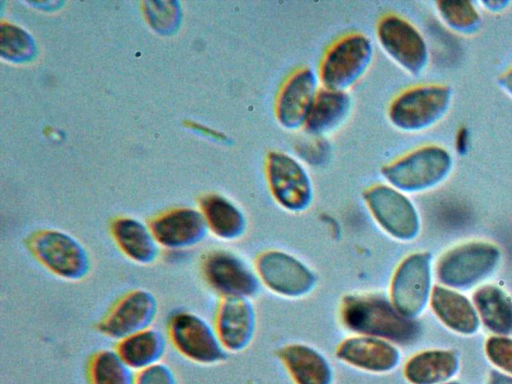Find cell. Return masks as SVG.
Masks as SVG:
<instances>
[{
	"label": "cell",
	"instance_id": "6da1fadb",
	"mask_svg": "<svg viewBox=\"0 0 512 384\" xmlns=\"http://www.w3.org/2000/svg\"><path fill=\"white\" fill-rule=\"evenodd\" d=\"M340 316L348 330L392 343H408L418 334L417 323L400 313L390 299L379 295L346 296Z\"/></svg>",
	"mask_w": 512,
	"mask_h": 384
},
{
	"label": "cell",
	"instance_id": "7a4b0ae2",
	"mask_svg": "<svg viewBox=\"0 0 512 384\" xmlns=\"http://www.w3.org/2000/svg\"><path fill=\"white\" fill-rule=\"evenodd\" d=\"M374 54L372 41L361 33L336 40L324 53L317 76L320 86L347 91L366 73Z\"/></svg>",
	"mask_w": 512,
	"mask_h": 384
},
{
	"label": "cell",
	"instance_id": "3957f363",
	"mask_svg": "<svg viewBox=\"0 0 512 384\" xmlns=\"http://www.w3.org/2000/svg\"><path fill=\"white\" fill-rule=\"evenodd\" d=\"M27 246L48 271L67 281L85 278L91 269L88 251L73 236L59 230H42L31 235Z\"/></svg>",
	"mask_w": 512,
	"mask_h": 384
},
{
	"label": "cell",
	"instance_id": "277c9868",
	"mask_svg": "<svg viewBox=\"0 0 512 384\" xmlns=\"http://www.w3.org/2000/svg\"><path fill=\"white\" fill-rule=\"evenodd\" d=\"M265 176L270 194L285 210L301 212L312 203V181L298 158L285 152H270L266 158Z\"/></svg>",
	"mask_w": 512,
	"mask_h": 384
},
{
	"label": "cell",
	"instance_id": "5b68a950",
	"mask_svg": "<svg viewBox=\"0 0 512 384\" xmlns=\"http://www.w3.org/2000/svg\"><path fill=\"white\" fill-rule=\"evenodd\" d=\"M363 200L373 220L390 236L409 240L417 234L418 215L404 192L381 183L369 187Z\"/></svg>",
	"mask_w": 512,
	"mask_h": 384
},
{
	"label": "cell",
	"instance_id": "8992f818",
	"mask_svg": "<svg viewBox=\"0 0 512 384\" xmlns=\"http://www.w3.org/2000/svg\"><path fill=\"white\" fill-rule=\"evenodd\" d=\"M169 339L187 359L204 365L216 364L225 358L215 327L191 312L175 313L168 324Z\"/></svg>",
	"mask_w": 512,
	"mask_h": 384
},
{
	"label": "cell",
	"instance_id": "52a82bcc",
	"mask_svg": "<svg viewBox=\"0 0 512 384\" xmlns=\"http://www.w3.org/2000/svg\"><path fill=\"white\" fill-rule=\"evenodd\" d=\"M447 154L436 147H424L385 165L381 174L387 184L402 192H414L438 181L448 166Z\"/></svg>",
	"mask_w": 512,
	"mask_h": 384
},
{
	"label": "cell",
	"instance_id": "ba28073f",
	"mask_svg": "<svg viewBox=\"0 0 512 384\" xmlns=\"http://www.w3.org/2000/svg\"><path fill=\"white\" fill-rule=\"evenodd\" d=\"M259 280L274 293L290 298L302 297L314 287L313 272L294 256L281 251H267L256 262Z\"/></svg>",
	"mask_w": 512,
	"mask_h": 384
},
{
	"label": "cell",
	"instance_id": "9c48e42d",
	"mask_svg": "<svg viewBox=\"0 0 512 384\" xmlns=\"http://www.w3.org/2000/svg\"><path fill=\"white\" fill-rule=\"evenodd\" d=\"M377 41L398 66L410 73H418L424 67L427 49L424 39L416 28L395 14L383 16L376 27Z\"/></svg>",
	"mask_w": 512,
	"mask_h": 384
},
{
	"label": "cell",
	"instance_id": "30bf717a",
	"mask_svg": "<svg viewBox=\"0 0 512 384\" xmlns=\"http://www.w3.org/2000/svg\"><path fill=\"white\" fill-rule=\"evenodd\" d=\"M158 313L154 294L135 289L122 296L98 324L108 338L122 340L151 326Z\"/></svg>",
	"mask_w": 512,
	"mask_h": 384
},
{
	"label": "cell",
	"instance_id": "8fae6325",
	"mask_svg": "<svg viewBox=\"0 0 512 384\" xmlns=\"http://www.w3.org/2000/svg\"><path fill=\"white\" fill-rule=\"evenodd\" d=\"M430 292V257L408 256L397 267L390 286V301L403 315L413 318L427 302Z\"/></svg>",
	"mask_w": 512,
	"mask_h": 384
},
{
	"label": "cell",
	"instance_id": "7c38bea8",
	"mask_svg": "<svg viewBox=\"0 0 512 384\" xmlns=\"http://www.w3.org/2000/svg\"><path fill=\"white\" fill-rule=\"evenodd\" d=\"M202 273L208 285L224 297L254 295L259 278L237 255L226 250L209 252L202 262Z\"/></svg>",
	"mask_w": 512,
	"mask_h": 384
},
{
	"label": "cell",
	"instance_id": "4fadbf2b",
	"mask_svg": "<svg viewBox=\"0 0 512 384\" xmlns=\"http://www.w3.org/2000/svg\"><path fill=\"white\" fill-rule=\"evenodd\" d=\"M446 98V92L440 87L422 86L406 90L389 105V120L403 131L422 129L442 112Z\"/></svg>",
	"mask_w": 512,
	"mask_h": 384
},
{
	"label": "cell",
	"instance_id": "5bb4252c",
	"mask_svg": "<svg viewBox=\"0 0 512 384\" xmlns=\"http://www.w3.org/2000/svg\"><path fill=\"white\" fill-rule=\"evenodd\" d=\"M319 85L317 72L309 68L296 70L284 81L275 101V117L282 128H303Z\"/></svg>",
	"mask_w": 512,
	"mask_h": 384
},
{
	"label": "cell",
	"instance_id": "9a60e30c",
	"mask_svg": "<svg viewBox=\"0 0 512 384\" xmlns=\"http://www.w3.org/2000/svg\"><path fill=\"white\" fill-rule=\"evenodd\" d=\"M498 256L497 248L487 243L458 247L441 259L438 277L450 286H468L486 275L495 266Z\"/></svg>",
	"mask_w": 512,
	"mask_h": 384
},
{
	"label": "cell",
	"instance_id": "2e32d148",
	"mask_svg": "<svg viewBox=\"0 0 512 384\" xmlns=\"http://www.w3.org/2000/svg\"><path fill=\"white\" fill-rule=\"evenodd\" d=\"M150 228L159 245L172 251L197 245L209 231L201 211L192 208H178L158 216Z\"/></svg>",
	"mask_w": 512,
	"mask_h": 384
},
{
	"label": "cell",
	"instance_id": "e0dca14e",
	"mask_svg": "<svg viewBox=\"0 0 512 384\" xmlns=\"http://www.w3.org/2000/svg\"><path fill=\"white\" fill-rule=\"evenodd\" d=\"M336 356L347 365L377 374L393 370L400 360L399 351L394 343L359 334L341 342Z\"/></svg>",
	"mask_w": 512,
	"mask_h": 384
},
{
	"label": "cell",
	"instance_id": "ac0fdd59",
	"mask_svg": "<svg viewBox=\"0 0 512 384\" xmlns=\"http://www.w3.org/2000/svg\"><path fill=\"white\" fill-rule=\"evenodd\" d=\"M255 328L254 308L245 297H224L219 304L215 330L226 351H241L250 343Z\"/></svg>",
	"mask_w": 512,
	"mask_h": 384
},
{
	"label": "cell",
	"instance_id": "d6986e66",
	"mask_svg": "<svg viewBox=\"0 0 512 384\" xmlns=\"http://www.w3.org/2000/svg\"><path fill=\"white\" fill-rule=\"evenodd\" d=\"M352 101L347 91L320 87L308 111L303 128L314 137L336 131L347 119Z\"/></svg>",
	"mask_w": 512,
	"mask_h": 384
},
{
	"label": "cell",
	"instance_id": "ffe728a7",
	"mask_svg": "<svg viewBox=\"0 0 512 384\" xmlns=\"http://www.w3.org/2000/svg\"><path fill=\"white\" fill-rule=\"evenodd\" d=\"M278 356L295 384H332V367L318 350L289 344L278 351Z\"/></svg>",
	"mask_w": 512,
	"mask_h": 384
},
{
	"label": "cell",
	"instance_id": "44dd1931",
	"mask_svg": "<svg viewBox=\"0 0 512 384\" xmlns=\"http://www.w3.org/2000/svg\"><path fill=\"white\" fill-rule=\"evenodd\" d=\"M112 237L120 251L140 265L154 263L161 251L150 226L133 218H119L111 227Z\"/></svg>",
	"mask_w": 512,
	"mask_h": 384
},
{
	"label": "cell",
	"instance_id": "7402d4cb",
	"mask_svg": "<svg viewBox=\"0 0 512 384\" xmlns=\"http://www.w3.org/2000/svg\"><path fill=\"white\" fill-rule=\"evenodd\" d=\"M200 207L208 230L216 237L232 241L245 232L246 219L243 212L226 197L207 195L200 201Z\"/></svg>",
	"mask_w": 512,
	"mask_h": 384
},
{
	"label": "cell",
	"instance_id": "603a6c76",
	"mask_svg": "<svg viewBox=\"0 0 512 384\" xmlns=\"http://www.w3.org/2000/svg\"><path fill=\"white\" fill-rule=\"evenodd\" d=\"M166 346L165 336L149 327L120 340L116 350L134 371L139 372L160 363Z\"/></svg>",
	"mask_w": 512,
	"mask_h": 384
},
{
	"label": "cell",
	"instance_id": "cb8c5ba5",
	"mask_svg": "<svg viewBox=\"0 0 512 384\" xmlns=\"http://www.w3.org/2000/svg\"><path fill=\"white\" fill-rule=\"evenodd\" d=\"M431 307L448 327L461 333H473L478 327V317L471 303L462 295L435 287Z\"/></svg>",
	"mask_w": 512,
	"mask_h": 384
},
{
	"label": "cell",
	"instance_id": "d4e9b609",
	"mask_svg": "<svg viewBox=\"0 0 512 384\" xmlns=\"http://www.w3.org/2000/svg\"><path fill=\"white\" fill-rule=\"evenodd\" d=\"M457 359L448 351H425L411 357L404 367L405 378L411 384H436L456 370Z\"/></svg>",
	"mask_w": 512,
	"mask_h": 384
},
{
	"label": "cell",
	"instance_id": "484cf974",
	"mask_svg": "<svg viewBox=\"0 0 512 384\" xmlns=\"http://www.w3.org/2000/svg\"><path fill=\"white\" fill-rule=\"evenodd\" d=\"M475 305L484 324L492 331H512V302L498 288L486 286L474 295Z\"/></svg>",
	"mask_w": 512,
	"mask_h": 384
},
{
	"label": "cell",
	"instance_id": "4316f807",
	"mask_svg": "<svg viewBox=\"0 0 512 384\" xmlns=\"http://www.w3.org/2000/svg\"><path fill=\"white\" fill-rule=\"evenodd\" d=\"M88 373L91 384H136L134 370L117 350L105 349L95 353Z\"/></svg>",
	"mask_w": 512,
	"mask_h": 384
},
{
	"label": "cell",
	"instance_id": "83f0119b",
	"mask_svg": "<svg viewBox=\"0 0 512 384\" xmlns=\"http://www.w3.org/2000/svg\"><path fill=\"white\" fill-rule=\"evenodd\" d=\"M34 44L30 36L12 25L1 27V55L11 60H26L33 55Z\"/></svg>",
	"mask_w": 512,
	"mask_h": 384
},
{
	"label": "cell",
	"instance_id": "f1b7e54d",
	"mask_svg": "<svg viewBox=\"0 0 512 384\" xmlns=\"http://www.w3.org/2000/svg\"><path fill=\"white\" fill-rule=\"evenodd\" d=\"M486 352L491 361L512 373V340L505 337H491L486 344Z\"/></svg>",
	"mask_w": 512,
	"mask_h": 384
},
{
	"label": "cell",
	"instance_id": "f546056e",
	"mask_svg": "<svg viewBox=\"0 0 512 384\" xmlns=\"http://www.w3.org/2000/svg\"><path fill=\"white\" fill-rule=\"evenodd\" d=\"M136 384H177V379L171 367L160 362L139 371Z\"/></svg>",
	"mask_w": 512,
	"mask_h": 384
},
{
	"label": "cell",
	"instance_id": "4dcf8cb0",
	"mask_svg": "<svg viewBox=\"0 0 512 384\" xmlns=\"http://www.w3.org/2000/svg\"><path fill=\"white\" fill-rule=\"evenodd\" d=\"M442 9L446 16L457 25H467L476 17L473 9L464 2H447Z\"/></svg>",
	"mask_w": 512,
	"mask_h": 384
},
{
	"label": "cell",
	"instance_id": "1f68e13d",
	"mask_svg": "<svg viewBox=\"0 0 512 384\" xmlns=\"http://www.w3.org/2000/svg\"><path fill=\"white\" fill-rule=\"evenodd\" d=\"M491 384H512V378L495 373L492 376Z\"/></svg>",
	"mask_w": 512,
	"mask_h": 384
},
{
	"label": "cell",
	"instance_id": "d6a6232c",
	"mask_svg": "<svg viewBox=\"0 0 512 384\" xmlns=\"http://www.w3.org/2000/svg\"><path fill=\"white\" fill-rule=\"evenodd\" d=\"M507 82H508V86L510 87V89L512 90V72L510 73V75L508 76L507 78Z\"/></svg>",
	"mask_w": 512,
	"mask_h": 384
},
{
	"label": "cell",
	"instance_id": "836d02e7",
	"mask_svg": "<svg viewBox=\"0 0 512 384\" xmlns=\"http://www.w3.org/2000/svg\"><path fill=\"white\" fill-rule=\"evenodd\" d=\"M450 384H455V383H450Z\"/></svg>",
	"mask_w": 512,
	"mask_h": 384
}]
</instances>
